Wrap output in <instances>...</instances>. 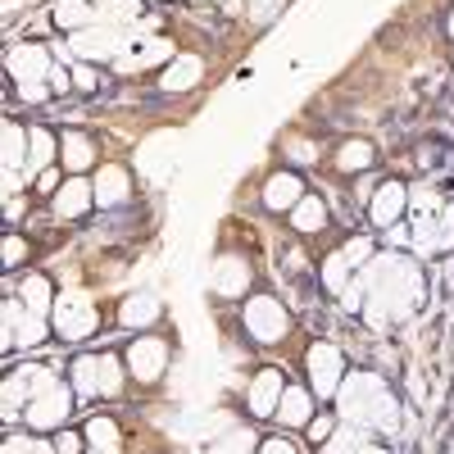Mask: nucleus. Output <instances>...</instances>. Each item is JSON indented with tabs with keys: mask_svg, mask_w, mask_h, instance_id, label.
Instances as JSON below:
<instances>
[{
	"mask_svg": "<svg viewBox=\"0 0 454 454\" xmlns=\"http://www.w3.org/2000/svg\"><path fill=\"white\" fill-rule=\"evenodd\" d=\"M372 145L368 141H346V145H340L336 150V168L340 173H364V168H372Z\"/></svg>",
	"mask_w": 454,
	"mask_h": 454,
	"instance_id": "nucleus-22",
	"label": "nucleus"
},
{
	"mask_svg": "<svg viewBox=\"0 0 454 454\" xmlns=\"http://www.w3.org/2000/svg\"><path fill=\"white\" fill-rule=\"evenodd\" d=\"M387 237H391L395 246H404V241H409V232H404V227H400V223H395V227H387Z\"/></svg>",
	"mask_w": 454,
	"mask_h": 454,
	"instance_id": "nucleus-41",
	"label": "nucleus"
},
{
	"mask_svg": "<svg viewBox=\"0 0 454 454\" xmlns=\"http://www.w3.org/2000/svg\"><path fill=\"white\" fill-rule=\"evenodd\" d=\"M96 10H100V23H109V19H137V0H96Z\"/></svg>",
	"mask_w": 454,
	"mask_h": 454,
	"instance_id": "nucleus-29",
	"label": "nucleus"
},
{
	"mask_svg": "<svg viewBox=\"0 0 454 454\" xmlns=\"http://www.w3.org/2000/svg\"><path fill=\"white\" fill-rule=\"evenodd\" d=\"M300 200H305V186H300V177H295V173H273L269 182H263V205H269L273 214L295 209Z\"/></svg>",
	"mask_w": 454,
	"mask_h": 454,
	"instance_id": "nucleus-13",
	"label": "nucleus"
},
{
	"mask_svg": "<svg viewBox=\"0 0 454 454\" xmlns=\"http://www.w3.org/2000/svg\"><path fill=\"white\" fill-rule=\"evenodd\" d=\"M123 387V372H119V359H100V395H114Z\"/></svg>",
	"mask_w": 454,
	"mask_h": 454,
	"instance_id": "nucleus-30",
	"label": "nucleus"
},
{
	"mask_svg": "<svg viewBox=\"0 0 454 454\" xmlns=\"http://www.w3.org/2000/svg\"><path fill=\"white\" fill-rule=\"evenodd\" d=\"M404 205H409V186L404 182H382L372 192V205H368V214H372V227H395L400 223V214H404Z\"/></svg>",
	"mask_w": 454,
	"mask_h": 454,
	"instance_id": "nucleus-9",
	"label": "nucleus"
},
{
	"mask_svg": "<svg viewBox=\"0 0 454 454\" xmlns=\"http://www.w3.org/2000/svg\"><path fill=\"white\" fill-rule=\"evenodd\" d=\"M359 454H387V450H382V445H364Z\"/></svg>",
	"mask_w": 454,
	"mask_h": 454,
	"instance_id": "nucleus-42",
	"label": "nucleus"
},
{
	"mask_svg": "<svg viewBox=\"0 0 454 454\" xmlns=\"http://www.w3.org/2000/svg\"><path fill=\"white\" fill-rule=\"evenodd\" d=\"M160 318V300L155 295H132V300H123V323L128 327H150Z\"/></svg>",
	"mask_w": 454,
	"mask_h": 454,
	"instance_id": "nucleus-23",
	"label": "nucleus"
},
{
	"mask_svg": "<svg viewBox=\"0 0 454 454\" xmlns=\"http://www.w3.org/2000/svg\"><path fill=\"white\" fill-rule=\"evenodd\" d=\"M309 441L318 445V441H332V432H336V419H327V413H318V419H309Z\"/></svg>",
	"mask_w": 454,
	"mask_h": 454,
	"instance_id": "nucleus-32",
	"label": "nucleus"
},
{
	"mask_svg": "<svg viewBox=\"0 0 454 454\" xmlns=\"http://www.w3.org/2000/svg\"><path fill=\"white\" fill-rule=\"evenodd\" d=\"M96 19H100V10H91V0H55V23L68 27V32H73V27L82 32V27H91Z\"/></svg>",
	"mask_w": 454,
	"mask_h": 454,
	"instance_id": "nucleus-18",
	"label": "nucleus"
},
{
	"mask_svg": "<svg viewBox=\"0 0 454 454\" xmlns=\"http://www.w3.org/2000/svg\"><path fill=\"white\" fill-rule=\"evenodd\" d=\"M196 82H200V59H196V55H177V59L164 68V82H160V87H164V91H192Z\"/></svg>",
	"mask_w": 454,
	"mask_h": 454,
	"instance_id": "nucleus-17",
	"label": "nucleus"
},
{
	"mask_svg": "<svg viewBox=\"0 0 454 454\" xmlns=\"http://www.w3.org/2000/svg\"><path fill=\"white\" fill-rule=\"evenodd\" d=\"M46 323L42 314H23V300H5V346H42Z\"/></svg>",
	"mask_w": 454,
	"mask_h": 454,
	"instance_id": "nucleus-6",
	"label": "nucleus"
},
{
	"mask_svg": "<svg viewBox=\"0 0 454 454\" xmlns=\"http://www.w3.org/2000/svg\"><path fill=\"white\" fill-rule=\"evenodd\" d=\"M91 155H96V150H91L87 137H78V132L64 137V168H68V173H87V168H91Z\"/></svg>",
	"mask_w": 454,
	"mask_h": 454,
	"instance_id": "nucleus-24",
	"label": "nucleus"
},
{
	"mask_svg": "<svg viewBox=\"0 0 454 454\" xmlns=\"http://www.w3.org/2000/svg\"><path fill=\"white\" fill-rule=\"evenodd\" d=\"M286 395V382H282V368H263L254 382H250V409L259 413V419H269V413H278Z\"/></svg>",
	"mask_w": 454,
	"mask_h": 454,
	"instance_id": "nucleus-10",
	"label": "nucleus"
},
{
	"mask_svg": "<svg viewBox=\"0 0 454 454\" xmlns=\"http://www.w3.org/2000/svg\"><path fill=\"white\" fill-rule=\"evenodd\" d=\"M19 300H23V309H27V314H46V309L55 305V291H51V282H46L42 273H32V278H23Z\"/></svg>",
	"mask_w": 454,
	"mask_h": 454,
	"instance_id": "nucleus-20",
	"label": "nucleus"
},
{
	"mask_svg": "<svg viewBox=\"0 0 454 454\" xmlns=\"http://www.w3.org/2000/svg\"><path fill=\"white\" fill-rule=\"evenodd\" d=\"M291 223H295V232L314 237V232H323V227H327V205L318 196H305V200L291 209Z\"/></svg>",
	"mask_w": 454,
	"mask_h": 454,
	"instance_id": "nucleus-19",
	"label": "nucleus"
},
{
	"mask_svg": "<svg viewBox=\"0 0 454 454\" xmlns=\"http://www.w3.org/2000/svg\"><path fill=\"white\" fill-rule=\"evenodd\" d=\"M51 55L42 46H14L10 51V73H14V82H46L51 78Z\"/></svg>",
	"mask_w": 454,
	"mask_h": 454,
	"instance_id": "nucleus-11",
	"label": "nucleus"
},
{
	"mask_svg": "<svg viewBox=\"0 0 454 454\" xmlns=\"http://www.w3.org/2000/svg\"><path fill=\"white\" fill-rule=\"evenodd\" d=\"M282 5H286V0H250V19H254V23H269Z\"/></svg>",
	"mask_w": 454,
	"mask_h": 454,
	"instance_id": "nucleus-33",
	"label": "nucleus"
},
{
	"mask_svg": "<svg viewBox=\"0 0 454 454\" xmlns=\"http://www.w3.org/2000/svg\"><path fill=\"white\" fill-rule=\"evenodd\" d=\"M382 395V377L372 372H350L336 391V404H340V419H355V423H368L372 413V400Z\"/></svg>",
	"mask_w": 454,
	"mask_h": 454,
	"instance_id": "nucleus-3",
	"label": "nucleus"
},
{
	"mask_svg": "<svg viewBox=\"0 0 454 454\" xmlns=\"http://www.w3.org/2000/svg\"><path fill=\"white\" fill-rule=\"evenodd\" d=\"M87 445L91 450H105V454H119V445H123V436H119V423H114V419H100V413H96V419L87 423Z\"/></svg>",
	"mask_w": 454,
	"mask_h": 454,
	"instance_id": "nucleus-21",
	"label": "nucleus"
},
{
	"mask_svg": "<svg viewBox=\"0 0 454 454\" xmlns=\"http://www.w3.org/2000/svg\"><path fill=\"white\" fill-rule=\"evenodd\" d=\"M96 327V305L87 295H59L55 300V332L64 340H82Z\"/></svg>",
	"mask_w": 454,
	"mask_h": 454,
	"instance_id": "nucleus-5",
	"label": "nucleus"
},
{
	"mask_svg": "<svg viewBox=\"0 0 454 454\" xmlns=\"http://www.w3.org/2000/svg\"><path fill=\"white\" fill-rule=\"evenodd\" d=\"M123 200H128V168L105 164L96 173V205L100 209H114V205H123Z\"/></svg>",
	"mask_w": 454,
	"mask_h": 454,
	"instance_id": "nucleus-14",
	"label": "nucleus"
},
{
	"mask_svg": "<svg viewBox=\"0 0 454 454\" xmlns=\"http://www.w3.org/2000/svg\"><path fill=\"white\" fill-rule=\"evenodd\" d=\"M309 387L327 400L340 391V350L327 346V340H318V346L309 350Z\"/></svg>",
	"mask_w": 454,
	"mask_h": 454,
	"instance_id": "nucleus-7",
	"label": "nucleus"
},
{
	"mask_svg": "<svg viewBox=\"0 0 454 454\" xmlns=\"http://www.w3.org/2000/svg\"><path fill=\"white\" fill-rule=\"evenodd\" d=\"M27 259V241L23 237H5V269H19Z\"/></svg>",
	"mask_w": 454,
	"mask_h": 454,
	"instance_id": "nucleus-34",
	"label": "nucleus"
},
{
	"mask_svg": "<svg viewBox=\"0 0 454 454\" xmlns=\"http://www.w3.org/2000/svg\"><path fill=\"white\" fill-rule=\"evenodd\" d=\"M278 419H282V427H309V419H314V395L300 391V387H286V395H282V404H278Z\"/></svg>",
	"mask_w": 454,
	"mask_h": 454,
	"instance_id": "nucleus-15",
	"label": "nucleus"
},
{
	"mask_svg": "<svg viewBox=\"0 0 454 454\" xmlns=\"http://www.w3.org/2000/svg\"><path fill=\"white\" fill-rule=\"evenodd\" d=\"M19 96H23L27 105H42V100L51 96V87H42V82H19Z\"/></svg>",
	"mask_w": 454,
	"mask_h": 454,
	"instance_id": "nucleus-35",
	"label": "nucleus"
},
{
	"mask_svg": "<svg viewBox=\"0 0 454 454\" xmlns=\"http://www.w3.org/2000/svg\"><path fill=\"white\" fill-rule=\"evenodd\" d=\"M73 387L82 395H100V359H91V355L73 359Z\"/></svg>",
	"mask_w": 454,
	"mask_h": 454,
	"instance_id": "nucleus-26",
	"label": "nucleus"
},
{
	"mask_svg": "<svg viewBox=\"0 0 454 454\" xmlns=\"http://www.w3.org/2000/svg\"><path fill=\"white\" fill-rule=\"evenodd\" d=\"M91 454H105V450H91Z\"/></svg>",
	"mask_w": 454,
	"mask_h": 454,
	"instance_id": "nucleus-44",
	"label": "nucleus"
},
{
	"mask_svg": "<svg viewBox=\"0 0 454 454\" xmlns=\"http://www.w3.org/2000/svg\"><path fill=\"white\" fill-rule=\"evenodd\" d=\"M445 32H450V36H454V10H450V19H445Z\"/></svg>",
	"mask_w": 454,
	"mask_h": 454,
	"instance_id": "nucleus-43",
	"label": "nucleus"
},
{
	"mask_svg": "<svg viewBox=\"0 0 454 454\" xmlns=\"http://www.w3.org/2000/svg\"><path fill=\"white\" fill-rule=\"evenodd\" d=\"M246 282H250V269H246V259H218V269L209 278V286L218 295H246Z\"/></svg>",
	"mask_w": 454,
	"mask_h": 454,
	"instance_id": "nucleus-16",
	"label": "nucleus"
},
{
	"mask_svg": "<svg viewBox=\"0 0 454 454\" xmlns=\"http://www.w3.org/2000/svg\"><path fill=\"white\" fill-rule=\"evenodd\" d=\"M27 145H32V132H23L19 123H5V173H19Z\"/></svg>",
	"mask_w": 454,
	"mask_h": 454,
	"instance_id": "nucleus-28",
	"label": "nucleus"
},
{
	"mask_svg": "<svg viewBox=\"0 0 454 454\" xmlns=\"http://www.w3.org/2000/svg\"><path fill=\"white\" fill-rule=\"evenodd\" d=\"M55 186H59V173L55 168H46L42 177H36V192H42V196H55Z\"/></svg>",
	"mask_w": 454,
	"mask_h": 454,
	"instance_id": "nucleus-37",
	"label": "nucleus"
},
{
	"mask_svg": "<svg viewBox=\"0 0 454 454\" xmlns=\"http://www.w3.org/2000/svg\"><path fill=\"white\" fill-rule=\"evenodd\" d=\"M91 205H96V182H87V177H68L59 192H55V214L59 218H78Z\"/></svg>",
	"mask_w": 454,
	"mask_h": 454,
	"instance_id": "nucleus-12",
	"label": "nucleus"
},
{
	"mask_svg": "<svg viewBox=\"0 0 454 454\" xmlns=\"http://www.w3.org/2000/svg\"><path fill=\"white\" fill-rule=\"evenodd\" d=\"M350 273H355V263L346 259V250H336L323 259V286L327 291H346L350 286Z\"/></svg>",
	"mask_w": 454,
	"mask_h": 454,
	"instance_id": "nucleus-25",
	"label": "nucleus"
},
{
	"mask_svg": "<svg viewBox=\"0 0 454 454\" xmlns=\"http://www.w3.org/2000/svg\"><path fill=\"white\" fill-rule=\"evenodd\" d=\"M123 32L119 27H109V23H100V27H82L78 36H73V51H78L82 59H114V55H123Z\"/></svg>",
	"mask_w": 454,
	"mask_h": 454,
	"instance_id": "nucleus-8",
	"label": "nucleus"
},
{
	"mask_svg": "<svg viewBox=\"0 0 454 454\" xmlns=\"http://www.w3.org/2000/svg\"><path fill=\"white\" fill-rule=\"evenodd\" d=\"M346 259L355 263V269H368V263H372V241H368V237H355V241L346 246Z\"/></svg>",
	"mask_w": 454,
	"mask_h": 454,
	"instance_id": "nucleus-31",
	"label": "nucleus"
},
{
	"mask_svg": "<svg viewBox=\"0 0 454 454\" xmlns=\"http://www.w3.org/2000/svg\"><path fill=\"white\" fill-rule=\"evenodd\" d=\"M78 445H82V436H73V432L59 436V454H78Z\"/></svg>",
	"mask_w": 454,
	"mask_h": 454,
	"instance_id": "nucleus-39",
	"label": "nucleus"
},
{
	"mask_svg": "<svg viewBox=\"0 0 454 454\" xmlns=\"http://www.w3.org/2000/svg\"><path fill=\"white\" fill-rule=\"evenodd\" d=\"M168 368V340L160 336H137L128 346V372L137 382H160V372Z\"/></svg>",
	"mask_w": 454,
	"mask_h": 454,
	"instance_id": "nucleus-4",
	"label": "nucleus"
},
{
	"mask_svg": "<svg viewBox=\"0 0 454 454\" xmlns=\"http://www.w3.org/2000/svg\"><path fill=\"white\" fill-rule=\"evenodd\" d=\"M55 160V137L46 128H32V160H27V173H46Z\"/></svg>",
	"mask_w": 454,
	"mask_h": 454,
	"instance_id": "nucleus-27",
	"label": "nucleus"
},
{
	"mask_svg": "<svg viewBox=\"0 0 454 454\" xmlns=\"http://www.w3.org/2000/svg\"><path fill=\"white\" fill-rule=\"evenodd\" d=\"M286 309H282V300H273V295H254V300H246V332L259 340V346H273V340H282L286 336Z\"/></svg>",
	"mask_w": 454,
	"mask_h": 454,
	"instance_id": "nucleus-1",
	"label": "nucleus"
},
{
	"mask_svg": "<svg viewBox=\"0 0 454 454\" xmlns=\"http://www.w3.org/2000/svg\"><path fill=\"white\" fill-rule=\"evenodd\" d=\"M78 87L82 91H96L100 82H96V68H78Z\"/></svg>",
	"mask_w": 454,
	"mask_h": 454,
	"instance_id": "nucleus-38",
	"label": "nucleus"
},
{
	"mask_svg": "<svg viewBox=\"0 0 454 454\" xmlns=\"http://www.w3.org/2000/svg\"><path fill=\"white\" fill-rule=\"evenodd\" d=\"M23 419H27L32 432H55V427H64V419H68V387H64V382L42 387V391L27 400Z\"/></svg>",
	"mask_w": 454,
	"mask_h": 454,
	"instance_id": "nucleus-2",
	"label": "nucleus"
},
{
	"mask_svg": "<svg viewBox=\"0 0 454 454\" xmlns=\"http://www.w3.org/2000/svg\"><path fill=\"white\" fill-rule=\"evenodd\" d=\"M51 91H68V73L64 68H51Z\"/></svg>",
	"mask_w": 454,
	"mask_h": 454,
	"instance_id": "nucleus-40",
	"label": "nucleus"
},
{
	"mask_svg": "<svg viewBox=\"0 0 454 454\" xmlns=\"http://www.w3.org/2000/svg\"><path fill=\"white\" fill-rule=\"evenodd\" d=\"M413 205L432 214V209H441V196H436V192H427V186H423V192H413Z\"/></svg>",
	"mask_w": 454,
	"mask_h": 454,
	"instance_id": "nucleus-36",
	"label": "nucleus"
}]
</instances>
